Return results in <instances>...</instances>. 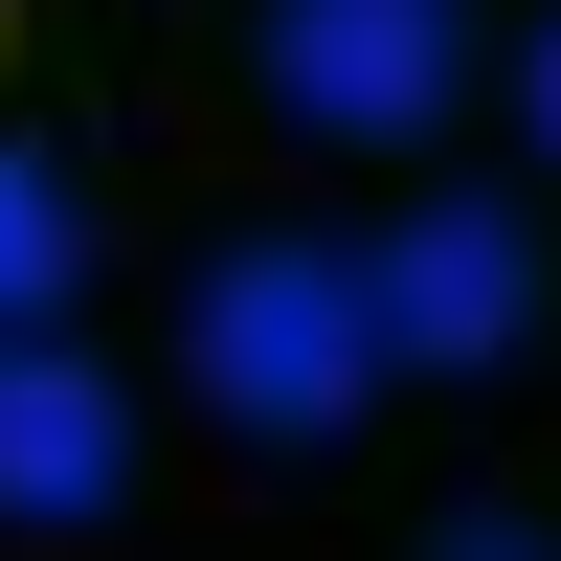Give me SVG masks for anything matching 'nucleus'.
I'll list each match as a JSON object with an SVG mask.
<instances>
[{
  "label": "nucleus",
  "mask_w": 561,
  "mask_h": 561,
  "mask_svg": "<svg viewBox=\"0 0 561 561\" xmlns=\"http://www.w3.org/2000/svg\"><path fill=\"white\" fill-rule=\"evenodd\" d=\"M180 359H203L225 427H359V382H382V293H359V248H225L203 314H180Z\"/></svg>",
  "instance_id": "nucleus-1"
},
{
  "label": "nucleus",
  "mask_w": 561,
  "mask_h": 561,
  "mask_svg": "<svg viewBox=\"0 0 561 561\" xmlns=\"http://www.w3.org/2000/svg\"><path fill=\"white\" fill-rule=\"evenodd\" d=\"M270 90L314 135H427L472 90V0H270Z\"/></svg>",
  "instance_id": "nucleus-2"
},
{
  "label": "nucleus",
  "mask_w": 561,
  "mask_h": 561,
  "mask_svg": "<svg viewBox=\"0 0 561 561\" xmlns=\"http://www.w3.org/2000/svg\"><path fill=\"white\" fill-rule=\"evenodd\" d=\"M359 293H382V359H517L539 248H517V203H404L359 248Z\"/></svg>",
  "instance_id": "nucleus-3"
},
{
  "label": "nucleus",
  "mask_w": 561,
  "mask_h": 561,
  "mask_svg": "<svg viewBox=\"0 0 561 561\" xmlns=\"http://www.w3.org/2000/svg\"><path fill=\"white\" fill-rule=\"evenodd\" d=\"M135 494V382L68 337H0V517H113Z\"/></svg>",
  "instance_id": "nucleus-4"
},
{
  "label": "nucleus",
  "mask_w": 561,
  "mask_h": 561,
  "mask_svg": "<svg viewBox=\"0 0 561 561\" xmlns=\"http://www.w3.org/2000/svg\"><path fill=\"white\" fill-rule=\"evenodd\" d=\"M68 270H90V203L45 158H0V337H45V314H68Z\"/></svg>",
  "instance_id": "nucleus-5"
},
{
  "label": "nucleus",
  "mask_w": 561,
  "mask_h": 561,
  "mask_svg": "<svg viewBox=\"0 0 561 561\" xmlns=\"http://www.w3.org/2000/svg\"><path fill=\"white\" fill-rule=\"evenodd\" d=\"M427 561H539V539H517V517H449V539H427Z\"/></svg>",
  "instance_id": "nucleus-6"
},
{
  "label": "nucleus",
  "mask_w": 561,
  "mask_h": 561,
  "mask_svg": "<svg viewBox=\"0 0 561 561\" xmlns=\"http://www.w3.org/2000/svg\"><path fill=\"white\" fill-rule=\"evenodd\" d=\"M517 90H539V135H561V23H539V68H517Z\"/></svg>",
  "instance_id": "nucleus-7"
}]
</instances>
